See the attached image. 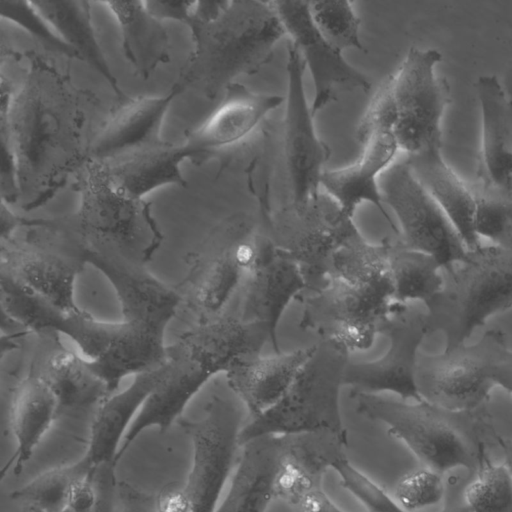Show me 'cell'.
Listing matches in <instances>:
<instances>
[{
  "label": "cell",
  "mask_w": 512,
  "mask_h": 512,
  "mask_svg": "<svg viewBox=\"0 0 512 512\" xmlns=\"http://www.w3.org/2000/svg\"><path fill=\"white\" fill-rule=\"evenodd\" d=\"M18 82L1 71V200L48 202L86 160L97 98L34 52Z\"/></svg>",
  "instance_id": "obj_1"
},
{
  "label": "cell",
  "mask_w": 512,
  "mask_h": 512,
  "mask_svg": "<svg viewBox=\"0 0 512 512\" xmlns=\"http://www.w3.org/2000/svg\"><path fill=\"white\" fill-rule=\"evenodd\" d=\"M185 25L193 50L175 84L210 100L257 73L287 36L272 1H193Z\"/></svg>",
  "instance_id": "obj_2"
},
{
  "label": "cell",
  "mask_w": 512,
  "mask_h": 512,
  "mask_svg": "<svg viewBox=\"0 0 512 512\" xmlns=\"http://www.w3.org/2000/svg\"><path fill=\"white\" fill-rule=\"evenodd\" d=\"M267 342L271 344V336L263 325L229 310L184 331L167 346L165 377L130 425L116 463L142 432L156 428L164 433L210 379L226 374L239 360L260 355Z\"/></svg>",
  "instance_id": "obj_3"
},
{
  "label": "cell",
  "mask_w": 512,
  "mask_h": 512,
  "mask_svg": "<svg viewBox=\"0 0 512 512\" xmlns=\"http://www.w3.org/2000/svg\"><path fill=\"white\" fill-rule=\"evenodd\" d=\"M356 410L380 422L425 465L444 476L455 469L476 474L486 452V440L497 433L486 406L453 411L425 400L405 401L352 391Z\"/></svg>",
  "instance_id": "obj_4"
},
{
  "label": "cell",
  "mask_w": 512,
  "mask_h": 512,
  "mask_svg": "<svg viewBox=\"0 0 512 512\" xmlns=\"http://www.w3.org/2000/svg\"><path fill=\"white\" fill-rule=\"evenodd\" d=\"M18 319L34 334L51 331L73 340L112 393L124 378L155 370L167 360L168 326L163 324L102 321L81 308L64 312L34 294L21 301Z\"/></svg>",
  "instance_id": "obj_5"
},
{
  "label": "cell",
  "mask_w": 512,
  "mask_h": 512,
  "mask_svg": "<svg viewBox=\"0 0 512 512\" xmlns=\"http://www.w3.org/2000/svg\"><path fill=\"white\" fill-rule=\"evenodd\" d=\"M441 60L436 49H409L359 120L356 137L361 145L380 133L393 135L408 156L441 145L442 120L450 103L449 86L436 70Z\"/></svg>",
  "instance_id": "obj_6"
},
{
  "label": "cell",
  "mask_w": 512,
  "mask_h": 512,
  "mask_svg": "<svg viewBox=\"0 0 512 512\" xmlns=\"http://www.w3.org/2000/svg\"><path fill=\"white\" fill-rule=\"evenodd\" d=\"M443 276L441 291L425 310L430 333L444 335V349L465 344L489 318L512 307L511 251L481 245L443 269Z\"/></svg>",
  "instance_id": "obj_7"
},
{
  "label": "cell",
  "mask_w": 512,
  "mask_h": 512,
  "mask_svg": "<svg viewBox=\"0 0 512 512\" xmlns=\"http://www.w3.org/2000/svg\"><path fill=\"white\" fill-rule=\"evenodd\" d=\"M77 211L66 221L81 247H103L148 264L163 234L150 203L126 196L112 184L103 164L86 159L73 177Z\"/></svg>",
  "instance_id": "obj_8"
},
{
  "label": "cell",
  "mask_w": 512,
  "mask_h": 512,
  "mask_svg": "<svg viewBox=\"0 0 512 512\" xmlns=\"http://www.w3.org/2000/svg\"><path fill=\"white\" fill-rule=\"evenodd\" d=\"M263 238V230L252 218L234 215L217 224L188 254L187 271L175 288L196 324L228 310L257 258Z\"/></svg>",
  "instance_id": "obj_9"
},
{
  "label": "cell",
  "mask_w": 512,
  "mask_h": 512,
  "mask_svg": "<svg viewBox=\"0 0 512 512\" xmlns=\"http://www.w3.org/2000/svg\"><path fill=\"white\" fill-rule=\"evenodd\" d=\"M349 353L320 340L281 399L262 414L250 418L239 433V445L263 436L315 431L347 433L340 395Z\"/></svg>",
  "instance_id": "obj_10"
},
{
  "label": "cell",
  "mask_w": 512,
  "mask_h": 512,
  "mask_svg": "<svg viewBox=\"0 0 512 512\" xmlns=\"http://www.w3.org/2000/svg\"><path fill=\"white\" fill-rule=\"evenodd\" d=\"M86 265L81 244L64 218L35 219L1 240L0 274L64 312L80 309L75 284Z\"/></svg>",
  "instance_id": "obj_11"
},
{
  "label": "cell",
  "mask_w": 512,
  "mask_h": 512,
  "mask_svg": "<svg viewBox=\"0 0 512 512\" xmlns=\"http://www.w3.org/2000/svg\"><path fill=\"white\" fill-rule=\"evenodd\" d=\"M263 233L273 247L298 266L307 293L318 291L328 282L335 254L360 234L353 216L323 191L302 206L290 204L271 215Z\"/></svg>",
  "instance_id": "obj_12"
},
{
  "label": "cell",
  "mask_w": 512,
  "mask_h": 512,
  "mask_svg": "<svg viewBox=\"0 0 512 512\" xmlns=\"http://www.w3.org/2000/svg\"><path fill=\"white\" fill-rule=\"evenodd\" d=\"M299 300L300 327L349 354L368 350L401 306L391 295L334 278Z\"/></svg>",
  "instance_id": "obj_13"
},
{
  "label": "cell",
  "mask_w": 512,
  "mask_h": 512,
  "mask_svg": "<svg viewBox=\"0 0 512 512\" xmlns=\"http://www.w3.org/2000/svg\"><path fill=\"white\" fill-rule=\"evenodd\" d=\"M506 346L502 331L488 330L473 344L465 343L438 354L420 352L416 385L421 399L453 411L486 406L496 386L493 368Z\"/></svg>",
  "instance_id": "obj_14"
},
{
  "label": "cell",
  "mask_w": 512,
  "mask_h": 512,
  "mask_svg": "<svg viewBox=\"0 0 512 512\" xmlns=\"http://www.w3.org/2000/svg\"><path fill=\"white\" fill-rule=\"evenodd\" d=\"M178 423L192 444V463L183 487L189 512H216L225 484L237 462L241 412L231 401L214 395L197 420Z\"/></svg>",
  "instance_id": "obj_15"
},
{
  "label": "cell",
  "mask_w": 512,
  "mask_h": 512,
  "mask_svg": "<svg viewBox=\"0 0 512 512\" xmlns=\"http://www.w3.org/2000/svg\"><path fill=\"white\" fill-rule=\"evenodd\" d=\"M383 176L384 204L396 216L399 240L408 248L431 254L443 269L462 260L468 251L464 242L407 160L394 163Z\"/></svg>",
  "instance_id": "obj_16"
},
{
  "label": "cell",
  "mask_w": 512,
  "mask_h": 512,
  "mask_svg": "<svg viewBox=\"0 0 512 512\" xmlns=\"http://www.w3.org/2000/svg\"><path fill=\"white\" fill-rule=\"evenodd\" d=\"M305 70L298 49L289 41L283 104V154L293 206H302L321 193V179L331 153L317 133L316 116L305 91Z\"/></svg>",
  "instance_id": "obj_17"
},
{
  "label": "cell",
  "mask_w": 512,
  "mask_h": 512,
  "mask_svg": "<svg viewBox=\"0 0 512 512\" xmlns=\"http://www.w3.org/2000/svg\"><path fill=\"white\" fill-rule=\"evenodd\" d=\"M401 305L390 318L383 334L389 346L383 356L347 365L344 385L354 391L383 395L389 393L405 401L422 400L416 385L420 346L430 333L425 308Z\"/></svg>",
  "instance_id": "obj_18"
},
{
  "label": "cell",
  "mask_w": 512,
  "mask_h": 512,
  "mask_svg": "<svg viewBox=\"0 0 512 512\" xmlns=\"http://www.w3.org/2000/svg\"><path fill=\"white\" fill-rule=\"evenodd\" d=\"M289 41L298 49L313 83L311 108L319 111L345 92L371 90L369 78L350 64L314 25L309 1H272Z\"/></svg>",
  "instance_id": "obj_19"
},
{
  "label": "cell",
  "mask_w": 512,
  "mask_h": 512,
  "mask_svg": "<svg viewBox=\"0 0 512 512\" xmlns=\"http://www.w3.org/2000/svg\"><path fill=\"white\" fill-rule=\"evenodd\" d=\"M264 234V233H263ZM307 292L298 266L263 238L257 258L237 295L234 310L242 319L263 325L274 353L279 348L278 325L289 305Z\"/></svg>",
  "instance_id": "obj_20"
},
{
  "label": "cell",
  "mask_w": 512,
  "mask_h": 512,
  "mask_svg": "<svg viewBox=\"0 0 512 512\" xmlns=\"http://www.w3.org/2000/svg\"><path fill=\"white\" fill-rule=\"evenodd\" d=\"M215 110L184 141L191 161L202 163L247 140L284 104V96L252 91L232 84Z\"/></svg>",
  "instance_id": "obj_21"
},
{
  "label": "cell",
  "mask_w": 512,
  "mask_h": 512,
  "mask_svg": "<svg viewBox=\"0 0 512 512\" xmlns=\"http://www.w3.org/2000/svg\"><path fill=\"white\" fill-rule=\"evenodd\" d=\"M177 84L165 95L126 96L92 134L86 159L108 163L126 155L163 144L162 127Z\"/></svg>",
  "instance_id": "obj_22"
},
{
  "label": "cell",
  "mask_w": 512,
  "mask_h": 512,
  "mask_svg": "<svg viewBox=\"0 0 512 512\" xmlns=\"http://www.w3.org/2000/svg\"><path fill=\"white\" fill-rule=\"evenodd\" d=\"M36 351L29 372L44 380L64 411L97 409L112 393L107 383L91 368L88 360L67 349L60 334H36Z\"/></svg>",
  "instance_id": "obj_23"
},
{
  "label": "cell",
  "mask_w": 512,
  "mask_h": 512,
  "mask_svg": "<svg viewBox=\"0 0 512 512\" xmlns=\"http://www.w3.org/2000/svg\"><path fill=\"white\" fill-rule=\"evenodd\" d=\"M475 90L481 116L480 188L512 194V97L495 75L479 76Z\"/></svg>",
  "instance_id": "obj_24"
},
{
  "label": "cell",
  "mask_w": 512,
  "mask_h": 512,
  "mask_svg": "<svg viewBox=\"0 0 512 512\" xmlns=\"http://www.w3.org/2000/svg\"><path fill=\"white\" fill-rule=\"evenodd\" d=\"M362 146L361 154L352 163L325 170L321 190L353 217L362 204L374 205L398 234V227L385 208L380 183V177L394 164L400 151L398 144L393 135L380 133L368 138Z\"/></svg>",
  "instance_id": "obj_25"
},
{
  "label": "cell",
  "mask_w": 512,
  "mask_h": 512,
  "mask_svg": "<svg viewBox=\"0 0 512 512\" xmlns=\"http://www.w3.org/2000/svg\"><path fill=\"white\" fill-rule=\"evenodd\" d=\"M240 448L228 491L216 512H266L277 499L286 454L285 436L255 438Z\"/></svg>",
  "instance_id": "obj_26"
},
{
  "label": "cell",
  "mask_w": 512,
  "mask_h": 512,
  "mask_svg": "<svg viewBox=\"0 0 512 512\" xmlns=\"http://www.w3.org/2000/svg\"><path fill=\"white\" fill-rule=\"evenodd\" d=\"M161 367L133 377L120 392L104 400L93 414L87 451L84 454L94 469L116 463L123 439L146 399L165 377Z\"/></svg>",
  "instance_id": "obj_27"
},
{
  "label": "cell",
  "mask_w": 512,
  "mask_h": 512,
  "mask_svg": "<svg viewBox=\"0 0 512 512\" xmlns=\"http://www.w3.org/2000/svg\"><path fill=\"white\" fill-rule=\"evenodd\" d=\"M313 351V345L290 352L257 355L236 362L225 374L227 384L245 405L249 419L267 411L288 390Z\"/></svg>",
  "instance_id": "obj_28"
},
{
  "label": "cell",
  "mask_w": 512,
  "mask_h": 512,
  "mask_svg": "<svg viewBox=\"0 0 512 512\" xmlns=\"http://www.w3.org/2000/svg\"><path fill=\"white\" fill-rule=\"evenodd\" d=\"M416 178L449 219L467 250L481 246L475 232L476 194L444 159L441 145L407 157Z\"/></svg>",
  "instance_id": "obj_29"
},
{
  "label": "cell",
  "mask_w": 512,
  "mask_h": 512,
  "mask_svg": "<svg viewBox=\"0 0 512 512\" xmlns=\"http://www.w3.org/2000/svg\"><path fill=\"white\" fill-rule=\"evenodd\" d=\"M58 416L56 395L44 380L28 371L11 397L10 423L16 447L1 471L2 476L10 467L14 475L22 472Z\"/></svg>",
  "instance_id": "obj_30"
},
{
  "label": "cell",
  "mask_w": 512,
  "mask_h": 512,
  "mask_svg": "<svg viewBox=\"0 0 512 512\" xmlns=\"http://www.w3.org/2000/svg\"><path fill=\"white\" fill-rule=\"evenodd\" d=\"M190 159L184 142L166 141L156 147L101 164L119 192L134 199L144 200L148 194L160 188L186 186L181 165Z\"/></svg>",
  "instance_id": "obj_31"
},
{
  "label": "cell",
  "mask_w": 512,
  "mask_h": 512,
  "mask_svg": "<svg viewBox=\"0 0 512 512\" xmlns=\"http://www.w3.org/2000/svg\"><path fill=\"white\" fill-rule=\"evenodd\" d=\"M120 31L125 58L142 78H149L170 61V38L165 23L155 17L145 1H100Z\"/></svg>",
  "instance_id": "obj_32"
},
{
  "label": "cell",
  "mask_w": 512,
  "mask_h": 512,
  "mask_svg": "<svg viewBox=\"0 0 512 512\" xmlns=\"http://www.w3.org/2000/svg\"><path fill=\"white\" fill-rule=\"evenodd\" d=\"M36 7L77 58L97 71L117 94L126 96L118 85L98 39L92 21V2L83 0H40Z\"/></svg>",
  "instance_id": "obj_33"
},
{
  "label": "cell",
  "mask_w": 512,
  "mask_h": 512,
  "mask_svg": "<svg viewBox=\"0 0 512 512\" xmlns=\"http://www.w3.org/2000/svg\"><path fill=\"white\" fill-rule=\"evenodd\" d=\"M388 263L394 301L427 307L443 287V268L431 254L406 247L399 238H388Z\"/></svg>",
  "instance_id": "obj_34"
},
{
  "label": "cell",
  "mask_w": 512,
  "mask_h": 512,
  "mask_svg": "<svg viewBox=\"0 0 512 512\" xmlns=\"http://www.w3.org/2000/svg\"><path fill=\"white\" fill-rule=\"evenodd\" d=\"M331 278L372 288L393 297L388 238L373 244L360 233L349 240L333 258L328 280Z\"/></svg>",
  "instance_id": "obj_35"
},
{
  "label": "cell",
  "mask_w": 512,
  "mask_h": 512,
  "mask_svg": "<svg viewBox=\"0 0 512 512\" xmlns=\"http://www.w3.org/2000/svg\"><path fill=\"white\" fill-rule=\"evenodd\" d=\"M85 455L78 461L40 473L13 491L10 497L44 512H66L70 488L74 481L95 472Z\"/></svg>",
  "instance_id": "obj_36"
},
{
  "label": "cell",
  "mask_w": 512,
  "mask_h": 512,
  "mask_svg": "<svg viewBox=\"0 0 512 512\" xmlns=\"http://www.w3.org/2000/svg\"><path fill=\"white\" fill-rule=\"evenodd\" d=\"M312 21L337 50L365 51L360 37V19L353 3L343 0L309 1Z\"/></svg>",
  "instance_id": "obj_37"
},
{
  "label": "cell",
  "mask_w": 512,
  "mask_h": 512,
  "mask_svg": "<svg viewBox=\"0 0 512 512\" xmlns=\"http://www.w3.org/2000/svg\"><path fill=\"white\" fill-rule=\"evenodd\" d=\"M464 494L473 512H512L510 471L505 464L493 463L486 453Z\"/></svg>",
  "instance_id": "obj_38"
},
{
  "label": "cell",
  "mask_w": 512,
  "mask_h": 512,
  "mask_svg": "<svg viewBox=\"0 0 512 512\" xmlns=\"http://www.w3.org/2000/svg\"><path fill=\"white\" fill-rule=\"evenodd\" d=\"M475 232L478 238L512 252V194L477 189Z\"/></svg>",
  "instance_id": "obj_39"
},
{
  "label": "cell",
  "mask_w": 512,
  "mask_h": 512,
  "mask_svg": "<svg viewBox=\"0 0 512 512\" xmlns=\"http://www.w3.org/2000/svg\"><path fill=\"white\" fill-rule=\"evenodd\" d=\"M0 15L50 50L78 59L75 52L59 37L47 19L36 7L34 1L2 0Z\"/></svg>",
  "instance_id": "obj_40"
},
{
  "label": "cell",
  "mask_w": 512,
  "mask_h": 512,
  "mask_svg": "<svg viewBox=\"0 0 512 512\" xmlns=\"http://www.w3.org/2000/svg\"><path fill=\"white\" fill-rule=\"evenodd\" d=\"M333 470L337 473L340 485L352 494L367 512H408L403 509L394 496L355 467L344 456L338 460Z\"/></svg>",
  "instance_id": "obj_41"
},
{
  "label": "cell",
  "mask_w": 512,
  "mask_h": 512,
  "mask_svg": "<svg viewBox=\"0 0 512 512\" xmlns=\"http://www.w3.org/2000/svg\"><path fill=\"white\" fill-rule=\"evenodd\" d=\"M444 495V476L427 467L403 475L394 489V498L408 512L436 505Z\"/></svg>",
  "instance_id": "obj_42"
},
{
  "label": "cell",
  "mask_w": 512,
  "mask_h": 512,
  "mask_svg": "<svg viewBox=\"0 0 512 512\" xmlns=\"http://www.w3.org/2000/svg\"><path fill=\"white\" fill-rule=\"evenodd\" d=\"M95 472H90L72 484L66 512H96L97 493L94 487Z\"/></svg>",
  "instance_id": "obj_43"
},
{
  "label": "cell",
  "mask_w": 512,
  "mask_h": 512,
  "mask_svg": "<svg viewBox=\"0 0 512 512\" xmlns=\"http://www.w3.org/2000/svg\"><path fill=\"white\" fill-rule=\"evenodd\" d=\"M148 10L159 20L163 21H178L181 23H186L190 9L192 6V1H145Z\"/></svg>",
  "instance_id": "obj_44"
},
{
  "label": "cell",
  "mask_w": 512,
  "mask_h": 512,
  "mask_svg": "<svg viewBox=\"0 0 512 512\" xmlns=\"http://www.w3.org/2000/svg\"><path fill=\"white\" fill-rule=\"evenodd\" d=\"M469 482L456 476L445 483V502L440 512H473L465 499V487Z\"/></svg>",
  "instance_id": "obj_45"
},
{
  "label": "cell",
  "mask_w": 512,
  "mask_h": 512,
  "mask_svg": "<svg viewBox=\"0 0 512 512\" xmlns=\"http://www.w3.org/2000/svg\"><path fill=\"white\" fill-rule=\"evenodd\" d=\"M293 508L296 512H345L333 502L323 487L307 493Z\"/></svg>",
  "instance_id": "obj_46"
},
{
  "label": "cell",
  "mask_w": 512,
  "mask_h": 512,
  "mask_svg": "<svg viewBox=\"0 0 512 512\" xmlns=\"http://www.w3.org/2000/svg\"><path fill=\"white\" fill-rule=\"evenodd\" d=\"M158 512H189L190 505L184 487H168L155 498Z\"/></svg>",
  "instance_id": "obj_47"
},
{
  "label": "cell",
  "mask_w": 512,
  "mask_h": 512,
  "mask_svg": "<svg viewBox=\"0 0 512 512\" xmlns=\"http://www.w3.org/2000/svg\"><path fill=\"white\" fill-rule=\"evenodd\" d=\"M493 380L496 386L512 394V350L508 346L502 350L494 365Z\"/></svg>",
  "instance_id": "obj_48"
},
{
  "label": "cell",
  "mask_w": 512,
  "mask_h": 512,
  "mask_svg": "<svg viewBox=\"0 0 512 512\" xmlns=\"http://www.w3.org/2000/svg\"><path fill=\"white\" fill-rule=\"evenodd\" d=\"M496 441L504 453L505 465L512 476V441L505 439L500 435H497Z\"/></svg>",
  "instance_id": "obj_49"
},
{
  "label": "cell",
  "mask_w": 512,
  "mask_h": 512,
  "mask_svg": "<svg viewBox=\"0 0 512 512\" xmlns=\"http://www.w3.org/2000/svg\"><path fill=\"white\" fill-rule=\"evenodd\" d=\"M138 509L140 512H158L155 507V499L147 496H141V506Z\"/></svg>",
  "instance_id": "obj_50"
},
{
  "label": "cell",
  "mask_w": 512,
  "mask_h": 512,
  "mask_svg": "<svg viewBox=\"0 0 512 512\" xmlns=\"http://www.w3.org/2000/svg\"><path fill=\"white\" fill-rule=\"evenodd\" d=\"M25 512H44L34 506L27 505Z\"/></svg>",
  "instance_id": "obj_51"
}]
</instances>
